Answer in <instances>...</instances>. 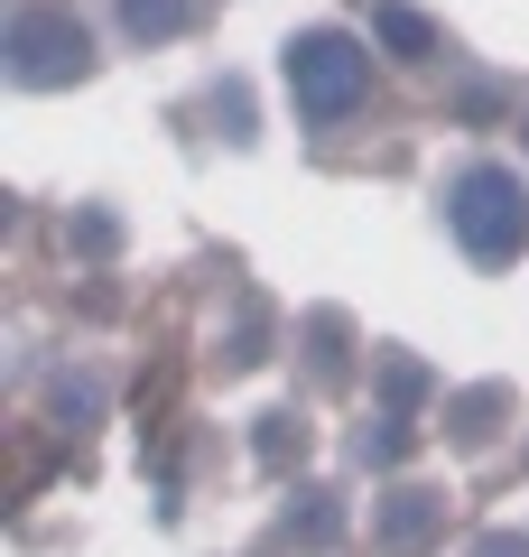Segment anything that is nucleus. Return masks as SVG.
<instances>
[{
  "label": "nucleus",
  "mask_w": 529,
  "mask_h": 557,
  "mask_svg": "<svg viewBox=\"0 0 529 557\" xmlns=\"http://www.w3.org/2000/svg\"><path fill=\"white\" fill-rule=\"evenodd\" d=\"M381 391H391V409H409V399L428 391V372H418L409 354H391V362H381Z\"/></svg>",
  "instance_id": "obj_8"
},
{
  "label": "nucleus",
  "mask_w": 529,
  "mask_h": 557,
  "mask_svg": "<svg viewBox=\"0 0 529 557\" xmlns=\"http://www.w3.org/2000/svg\"><path fill=\"white\" fill-rule=\"evenodd\" d=\"M279 75H288L297 121H316V131L353 121V112H362V94H372V57H362V38H353V28H307V38H288Z\"/></svg>",
  "instance_id": "obj_1"
},
{
  "label": "nucleus",
  "mask_w": 529,
  "mask_h": 557,
  "mask_svg": "<svg viewBox=\"0 0 529 557\" xmlns=\"http://www.w3.org/2000/svg\"><path fill=\"white\" fill-rule=\"evenodd\" d=\"M75 233H84V251H112V242H121V223H112V214H84Z\"/></svg>",
  "instance_id": "obj_10"
},
{
  "label": "nucleus",
  "mask_w": 529,
  "mask_h": 557,
  "mask_svg": "<svg viewBox=\"0 0 529 557\" xmlns=\"http://www.w3.org/2000/svg\"><path fill=\"white\" fill-rule=\"evenodd\" d=\"M186 20H196V0H121L131 38H186Z\"/></svg>",
  "instance_id": "obj_6"
},
{
  "label": "nucleus",
  "mask_w": 529,
  "mask_h": 557,
  "mask_svg": "<svg viewBox=\"0 0 529 557\" xmlns=\"http://www.w3.org/2000/svg\"><path fill=\"white\" fill-rule=\"evenodd\" d=\"M372 38L391 47V57H409V65H428V57H436V28L418 20V10H399V0H381V10H372Z\"/></svg>",
  "instance_id": "obj_5"
},
{
  "label": "nucleus",
  "mask_w": 529,
  "mask_h": 557,
  "mask_svg": "<svg viewBox=\"0 0 529 557\" xmlns=\"http://www.w3.org/2000/svg\"><path fill=\"white\" fill-rule=\"evenodd\" d=\"M297 530H307V539H316V548H325V539H344V511H334V502H325V493H307V520H297Z\"/></svg>",
  "instance_id": "obj_9"
},
{
  "label": "nucleus",
  "mask_w": 529,
  "mask_h": 557,
  "mask_svg": "<svg viewBox=\"0 0 529 557\" xmlns=\"http://www.w3.org/2000/svg\"><path fill=\"white\" fill-rule=\"evenodd\" d=\"M473 557H529V539H510V530H492V539H473Z\"/></svg>",
  "instance_id": "obj_11"
},
{
  "label": "nucleus",
  "mask_w": 529,
  "mask_h": 557,
  "mask_svg": "<svg viewBox=\"0 0 529 557\" xmlns=\"http://www.w3.org/2000/svg\"><path fill=\"white\" fill-rule=\"evenodd\" d=\"M0 57H10V84H28V94H57V84L94 75V38L57 0H28L20 20H10V38H0Z\"/></svg>",
  "instance_id": "obj_3"
},
{
  "label": "nucleus",
  "mask_w": 529,
  "mask_h": 557,
  "mask_svg": "<svg viewBox=\"0 0 529 557\" xmlns=\"http://www.w3.org/2000/svg\"><path fill=\"white\" fill-rule=\"evenodd\" d=\"M446 530V502L436 493H391L381 502V548H418V539Z\"/></svg>",
  "instance_id": "obj_4"
},
{
  "label": "nucleus",
  "mask_w": 529,
  "mask_h": 557,
  "mask_svg": "<svg viewBox=\"0 0 529 557\" xmlns=\"http://www.w3.org/2000/svg\"><path fill=\"white\" fill-rule=\"evenodd\" d=\"M409 456V428H399V418H372V428H362V465H399Z\"/></svg>",
  "instance_id": "obj_7"
},
{
  "label": "nucleus",
  "mask_w": 529,
  "mask_h": 557,
  "mask_svg": "<svg viewBox=\"0 0 529 557\" xmlns=\"http://www.w3.org/2000/svg\"><path fill=\"white\" fill-rule=\"evenodd\" d=\"M446 223H455V242H465L483 270H502V260H520L529 251V186H520V168H465V177L446 186Z\"/></svg>",
  "instance_id": "obj_2"
}]
</instances>
